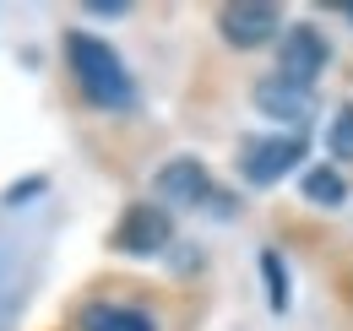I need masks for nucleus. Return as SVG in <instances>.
<instances>
[{"label": "nucleus", "instance_id": "nucleus-13", "mask_svg": "<svg viewBox=\"0 0 353 331\" xmlns=\"http://www.w3.org/2000/svg\"><path fill=\"white\" fill-rule=\"evenodd\" d=\"M44 174H28V179H11V185H6V196H0V207H28V201H39V196H44Z\"/></svg>", "mask_w": 353, "mask_h": 331}, {"label": "nucleus", "instance_id": "nucleus-15", "mask_svg": "<svg viewBox=\"0 0 353 331\" xmlns=\"http://www.w3.org/2000/svg\"><path fill=\"white\" fill-rule=\"evenodd\" d=\"M332 11H337V17H348V22H353V0H337Z\"/></svg>", "mask_w": 353, "mask_h": 331}, {"label": "nucleus", "instance_id": "nucleus-12", "mask_svg": "<svg viewBox=\"0 0 353 331\" xmlns=\"http://www.w3.org/2000/svg\"><path fill=\"white\" fill-rule=\"evenodd\" d=\"M326 158L332 163H353V103H337V114L326 125Z\"/></svg>", "mask_w": 353, "mask_h": 331}, {"label": "nucleus", "instance_id": "nucleus-5", "mask_svg": "<svg viewBox=\"0 0 353 331\" xmlns=\"http://www.w3.org/2000/svg\"><path fill=\"white\" fill-rule=\"evenodd\" d=\"M283 33H288L283 6H272V0H228V6H218V39L228 49H266Z\"/></svg>", "mask_w": 353, "mask_h": 331}, {"label": "nucleus", "instance_id": "nucleus-3", "mask_svg": "<svg viewBox=\"0 0 353 331\" xmlns=\"http://www.w3.org/2000/svg\"><path fill=\"white\" fill-rule=\"evenodd\" d=\"M174 212L163 201H131V207L114 217L109 228V250L114 255H131V261H152V255H169L174 250Z\"/></svg>", "mask_w": 353, "mask_h": 331}, {"label": "nucleus", "instance_id": "nucleus-2", "mask_svg": "<svg viewBox=\"0 0 353 331\" xmlns=\"http://www.w3.org/2000/svg\"><path fill=\"white\" fill-rule=\"evenodd\" d=\"M152 190H158L163 207H190V212H212V217H234L239 212V196H228L218 179H212V168L201 163V158H190V152L158 163Z\"/></svg>", "mask_w": 353, "mask_h": 331}, {"label": "nucleus", "instance_id": "nucleus-1", "mask_svg": "<svg viewBox=\"0 0 353 331\" xmlns=\"http://www.w3.org/2000/svg\"><path fill=\"white\" fill-rule=\"evenodd\" d=\"M60 54H65V71H71L88 109H98V114H136L141 109V87L109 39H98L88 28H65Z\"/></svg>", "mask_w": 353, "mask_h": 331}, {"label": "nucleus", "instance_id": "nucleus-9", "mask_svg": "<svg viewBox=\"0 0 353 331\" xmlns=\"http://www.w3.org/2000/svg\"><path fill=\"white\" fill-rule=\"evenodd\" d=\"M28 299H33V266L17 261V245H0V331L17 326Z\"/></svg>", "mask_w": 353, "mask_h": 331}, {"label": "nucleus", "instance_id": "nucleus-7", "mask_svg": "<svg viewBox=\"0 0 353 331\" xmlns=\"http://www.w3.org/2000/svg\"><path fill=\"white\" fill-rule=\"evenodd\" d=\"M250 103H256L277 130H288V136H299V130L315 120V92L299 87V82H288V77H277V71H266L261 82L250 87Z\"/></svg>", "mask_w": 353, "mask_h": 331}, {"label": "nucleus", "instance_id": "nucleus-8", "mask_svg": "<svg viewBox=\"0 0 353 331\" xmlns=\"http://www.w3.org/2000/svg\"><path fill=\"white\" fill-rule=\"evenodd\" d=\"M77 331H158V321L125 299H88L77 304Z\"/></svg>", "mask_w": 353, "mask_h": 331}, {"label": "nucleus", "instance_id": "nucleus-11", "mask_svg": "<svg viewBox=\"0 0 353 331\" xmlns=\"http://www.w3.org/2000/svg\"><path fill=\"white\" fill-rule=\"evenodd\" d=\"M256 266H261V288H266V310L283 321L288 310H294V283H288V261L277 255V250L266 245L261 255H256Z\"/></svg>", "mask_w": 353, "mask_h": 331}, {"label": "nucleus", "instance_id": "nucleus-6", "mask_svg": "<svg viewBox=\"0 0 353 331\" xmlns=\"http://www.w3.org/2000/svg\"><path fill=\"white\" fill-rule=\"evenodd\" d=\"M326 66H332V39L315 22H294L277 39V77H288L299 87H315V77H326Z\"/></svg>", "mask_w": 353, "mask_h": 331}, {"label": "nucleus", "instance_id": "nucleus-14", "mask_svg": "<svg viewBox=\"0 0 353 331\" xmlns=\"http://www.w3.org/2000/svg\"><path fill=\"white\" fill-rule=\"evenodd\" d=\"M82 11H88V17H109V22H114V17H131V0H88Z\"/></svg>", "mask_w": 353, "mask_h": 331}, {"label": "nucleus", "instance_id": "nucleus-10", "mask_svg": "<svg viewBox=\"0 0 353 331\" xmlns=\"http://www.w3.org/2000/svg\"><path fill=\"white\" fill-rule=\"evenodd\" d=\"M299 196H305V207H348V179H343V168L337 163H310L299 174Z\"/></svg>", "mask_w": 353, "mask_h": 331}, {"label": "nucleus", "instance_id": "nucleus-4", "mask_svg": "<svg viewBox=\"0 0 353 331\" xmlns=\"http://www.w3.org/2000/svg\"><path fill=\"white\" fill-rule=\"evenodd\" d=\"M305 152H310V141L305 136H288V130H277V136H250V141L239 147V179H245L250 190L283 185L294 168H305Z\"/></svg>", "mask_w": 353, "mask_h": 331}]
</instances>
